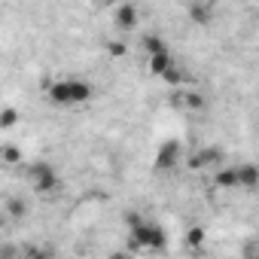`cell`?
<instances>
[{"label": "cell", "instance_id": "1", "mask_svg": "<svg viewBox=\"0 0 259 259\" xmlns=\"http://www.w3.org/2000/svg\"><path fill=\"white\" fill-rule=\"evenodd\" d=\"M128 250L141 253H162L168 250V232L156 220H147L141 213H128Z\"/></svg>", "mask_w": 259, "mask_h": 259}, {"label": "cell", "instance_id": "2", "mask_svg": "<svg viewBox=\"0 0 259 259\" xmlns=\"http://www.w3.org/2000/svg\"><path fill=\"white\" fill-rule=\"evenodd\" d=\"M95 98V85L82 76H61L46 82V101L55 107H82Z\"/></svg>", "mask_w": 259, "mask_h": 259}, {"label": "cell", "instance_id": "3", "mask_svg": "<svg viewBox=\"0 0 259 259\" xmlns=\"http://www.w3.org/2000/svg\"><path fill=\"white\" fill-rule=\"evenodd\" d=\"M25 177H28L31 189L40 192V195H52V192L58 189V171H55L49 162H31V165L25 168Z\"/></svg>", "mask_w": 259, "mask_h": 259}, {"label": "cell", "instance_id": "4", "mask_svg": "<svg viewBox=\"0 0 259 259\" xmlns=\"http://www.w3.org/2000/svg\"><path fill=\"white\" fill-rule=\"evenodd\" d=\"M180 162H183V147H180V141H165V144H159L156 159H153V168H156L159 174L177 171Z\"/></svg>", "mask_w": 259, "mask_h": 259}, {"label": "cell", "instance_id": "5", "mask_svg": "<svg viewBox=\"0 0 259 259\" xmlns=\"http://www.w3.org/2000/svg\"><path fill=\"white\" fill-rule=\"evenodd\" d=\"M138 22H141V13H138L135 4H122V7L113 10V25H116L119 31H135Z\"/></svg>", "mask_w": 259, "mask_h": 259}, {"label": "cell", "instance_id": "6", "mask_svg": "<svg viewBox=\"0 0 259 259\" xmlns=\"http://www.w3.org/2000/svg\"><path fill=\"white\" fill-rule=\"evenodd\" d=\"M235 171H238V189H256L259 186V165L244 162V165H235Z\"/></svg>", "mask_w": 259, "mask_h": 259}, {"label": "cell", "instance_id": "7", "mask_svg": "<svg viewBox=\"0 0 259 259\" xmlns=\"http://www.w3.org/2000/svg\"><path fill=\"white\" fill-rule=\"evenodd\" d=\"M147 67H150V73H153V76L165 79V76H168V70H174V67H177V61H174V55H171V52H165V55H153V58H147Z\"/></svg>", "mask_w": 259, "mask_h": 259}, {"label": "cell", "instance_id": "8", "mask_svg": "<svg viewBox=\"0 0 259 259\" xmlns=\"http://www.w3.org/2000/svg\"><path fill=\"white\" fill-rule=\"evenodd\" d=\"M189 165H192L195 171H201V168L217 171V168H220V153H217V150H210V147H204L201 153H195V156L189 159Z\"/></svg>", "mask_w": 259, "mask_h": 259}, {"label": "cell", "instance_id": "9", "mask_svg": "<svg viewBox=\"0 0 259 259\" xmlns=\"http://www.w3.org/2000/svg\"><path fill=\"white\" fill-rule=\"evenodd\" d=\"M141 46H144V52H147V58H153V55H165V52H171V46H168V40H165L162 34H147V37L141 40Z\"/></svg>", "mask_w": 259, "mask_h": 259}, {"label": "cell", "instance_id": "10", "mask_svg": "<svg viewBox=\"0 0 259 259\" xmlns=\"http://www.w3.org/2000/svg\"><path fill=\"white\" fill-rule=\"evenodd\" d=\"M213 186H220V189H238V171H235V165L217 168L213 171Z\"/></svg>", "mask_w": 259, "mask_h": 259}, {"label": "cell", "instance_id": "11", "mask_svg": "<svg viewBox=\"0 0 259 259\" xmlns=\"http://www.w3.org/2000/svg\"><path fill=\"white\" fill-rule=\"evenodd\" d=\"M174 101L180 104V107H186V110H204V95L201 92H177L174 95Z\"/></svg>", "mask_w": 259, "mask_h": 259}, {"label": "cell", "instance_id": "12", "mask_svg": "<svg viewBox=\"0 0 259 259\" xmlns=\"http://www.w3.org/2000/svg\"><path fill=\"white\" fill-rule=\"evenodd\" d=\"M25 259H58L52 247H40V244H28L25 247Z\"/></svg>", "mask_w": 259, "mask_h": 259}, {"label": "cell", "instance_id": "13", "mask_svg": "<svg viewBox=\"0 0 259 259\" xmlns=\"http://www.w3.org/2000/svg\"><path fill=\"white\" fill-rule=\"evenodd\" d=\"M204 238H207V232H204L201 226H192V229L186 232V247H189V250H198V247H204Z\"/></svg>", "mask_w": 259, "mask_h": 259}, {"label": "cell", "instance_id": "14", "mask_svg": "<svg viewBox=\"0 0 259 259\" xmlns=\"http://www.w3.org/2000/svg\"><path fill=\"white\" fill-rule=\"evenodd\" d=\"M16 122H19V110L16 107H4V110H0V128L10 132V128H16Z\"/></svg>", "mask_w": 259, "mask_h": 259}, {"label": "cell", "instance_id": "15", "mask_svg": "<svg viewBox=\"0 0 259 259\" xmlns=\"http://www.w3.org/2000/svg\"><path fill=\"white\" fill-rule=\"evenodd\" d=\"M4 162H7V165H22L25 156H22V150H19L16 144H7V147H4Z\"/></svg>", "mask_w": 259, "mask_h": 259}, {"label": "cell", "instance_id": "16", "mask_svg": "<svg viewBox=\"0 0 259 259\" xmlns=\"http://www.w3.org/2000/svg\"><path fill=\"white\" fill-rule=\"evenodd\" d=\"M189 16H192L198 25H207V22H210V7H204V4H195V7H189Z\"/></svg>", "mask_w": 259, "mask_h": 259}, {"label": "cell", "instance_id": "17", "mask_svg": "<svg viewBox=\"0 0 259 259\" xmlns=\"http://www.w3.org/2000/svg\"><path fill=\"white\" fill-rule=\"evenodd\" d=\"M7 210H10L13 220H22V217L28 213V204H25L22 198H10V201H7Z\"/></svg>", "mask_w": 259, "mask_h": 259}, {"label": "cell", "instance_id": "18", "mask_svg": "<svg viewBox=\"0 0 259 259\" xmlns=\"http://www.w3.org/2000/svg\"><path fill=\"white\" fill-rule=\"evenodd\" d=\"M183 79H186V73H183L180 67H174V70H168V76H165V82H168V85H180Z\"/></svg>", "mask_w": 259, "mask_h": 259}, {"label": "cell", "instance_id": "19", "mask_svg": "<svg viewBox=\"0 0 259 259\" xmlns=\"http://www.w3.org/2000/svg\"><path fill=\"white\" fill-rule=\"evenodd\" d=\"M107 49H110V55H116V58L128 52V46H125V43H119V40H110V43H107Z\"/></svg>", "mask_w": 259, "mask_h": 259}, {"label": "cell", "instance_id": "20", "mask_svg": "<svg viewBox=\"0 0 259 259\" xmlns=\"http://www.w3.org/2000/svg\"><path fill=\"white\" fill-rule=\"evenodd\" d=\"M107 259H132V250H113Z\"/></svg>", "mask_w": 259, "mask_h": 259}, {"label": "cell", "instance_id": "21", "mask_svg": "<svg viewBox=\"0 0 259 259\" xmlns=\"http://www.w3.org/2000/svg\"><path fill=\"white\" fill-rule=\"evenodd\" d=\"M247 256H250V259H259V244H256V247H250V253H247Z\"/></svg>", "mask_w": 259, "mask_h": 259}]
</instances>
